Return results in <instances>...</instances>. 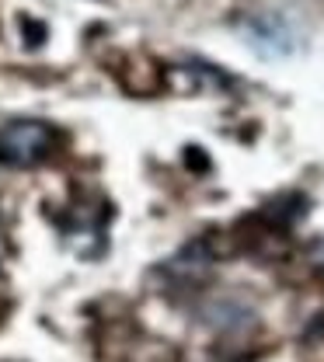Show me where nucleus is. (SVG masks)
Here are the masks:
<instances>
[{
    "instance_id": "f257e3e1",
    "label": "nucleus",
    "mask_w": 324,
    "mask_h": 362,
    "mask_svg": "<svg viewBox=\"0 0 324 362\" xmlns=\"http://www.w3.org/2000/svg\"><path fill=\"white\" fill-rule=\"evenodd\" d=\"M56 150V129L42 119H11L0 126V164L35 168Z\"/></svg>"
},
{
    "instance_id": "f03ea898",
    "label": "nucleus",
    "mask_w": 324,
    "mask_h": 362,
    "mask_svg": "<svg viewBox=\"0 0 324 362\" xmlns=\"http://www.w3.org/2000/svg\"><path fill=\"white\" fill-rule=\"evenodd\" d=\"M0 258H4V233H0Z\"/></svg>"
}]
</instances>
